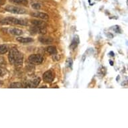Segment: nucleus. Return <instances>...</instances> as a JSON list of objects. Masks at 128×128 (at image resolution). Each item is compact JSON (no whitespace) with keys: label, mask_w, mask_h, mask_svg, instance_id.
Masks as SVG:
<instances>
[{"label":"nucleus","mask_w":128,"mask_h":128,"mask_svg":"<svg viewBox=\"0 0 128 128\" xmlns=\"http://www.w3.org/2000/svg\"><path fill=\"white\" fill-rule=\"evenodd\" d=\"M8 58L11 64L16 66H20L23 64L24 55L17 48H13L9 52Z\"/></svg>","instance_id":"obj_1"},{"label":"nucleus","mask_w":128,"mask_h":128,"mask_svg":"<svg viewBox=\"0 0 128 128\" xmlns=\"http://www.w3.org/2000/svg\"><path fill=\"white\" fill-rule=\"evenodd\" d=\"M0 24L3 25H21V26H26L28 25V21L25 19H18L13 17H6L4 18L0 19Z\"/></svg>","instance_id":"obj_2"},{"label":"nucleus","mask_w":128,"mask_h":128,"mask_svg":"<svg viewBox=\"0 0 128 128\" xmlns=\"http://www.w3.org/2000/svg\"><path fill=\"white\" fill-rule=\"evenodd\" d=\"M5 10L7 12L14 14H25L27 12V10L23 7H18V6H14V5H7Z\"/></svg>","instance_id":"obj_3"},{"label":"nucleus","mask_w":128,"mask_h":128,"mask_svg":"<svg viewBox=\"0 0 128 128\" xmlns=\"http://www.w3.org/2000/svg\"><path fill=\"white\" fill-rule=\"evenodd\" d=\"M44 57L38 54L31 55L28 58L29 62L32 64H40L44 61Z\"/></svg>","instance_id":"obj_4"},{"label":"nucleus","mask_w":128,"mask_h":128,"mask_svg":"<svg viewBox=\"0 0 128 128\" xmlns=\"http://www.w3.org/2000/svg\"><path fill=\"white\" fill-rule=\"evenodd\" d=\"M55 79V74L50 70L46 71L43 74V80L46 83H52Z\"/></svg>","instance_id":"obj_5"},{"label":"nucleus","mask_w":128,"mask_h":128,"mask_svg":"<svg viewBox=\"0 0 128 128\" xmlns=\"http://www.w3.org/2000/svg\"><path fill=\"white\" fill-rule=\"evenodd\" d=\"M31 16L32 17H34V18H39V19H48V15L45 14V13H43V12H34V13H32L31 14Z\"/></svg>","instance_id":"obj_6"},{"label":"nucleus","mask_w":128,"mask_h":128,"mask_svg":"<svg viewBox=\"0 0 128 128\" xmlns=\"http://www.w3.org/2000/svg\"><path fill=\"white\" fill-rule=\"evenodd\" d=\"M79 42H80L79 37H78V35H75L73 37V40H72L71 44V46H70V48L71 50H74L78 46Z\"/></svg>","instance_id":"obj_7"},{"label":"nucleus","mask_w":128,"mask_h":128,"mask_svg":"<svg viewBox=\"0 0 128 128\" xmlns=\"http://www.w3.org/2000/svg\"><path fill=\"white\" fill-rule=\"evenodd\" d=\"M40 78H36L35 79H34L33 81H29L28 83L27 84V87L30 88H36V87H38V85L40 84Z\"/></svg>","instance_id":"obj_8"},{"label":"nucleus","mask_w":128,"mask_h":128,"mask_svg":"<svg viewBox=\"0 0 128 128\" xmlns=\"http://www.w3.org/2000/svg\"><path fill=\"white\" fill-rule=\"evenodd\" d=\"M8 32L12 35H14V36H20L21 34H23V31L21 30L20 29L14 28L9 29Z\"/></svg>","instance_id":"obj_9"},{"label":"nucleus","mask_w":128,"mask_h":128,"mask_svg":"<svg viewBox=\"0 0 128 128\" xmlns=\"http://www.w3.org/2000/svg\"><path fill=\"white\" fill-rule=\"evenodd\" d=\"M39 41L43 44H48L53 42V39L50 37H40L39 38Z\"/></svg>","instance_id":"obj_10"},{"label":"nucleus","mask_w":128,"mask_h":128,"mask_svg":"<svg viewBox=\"0 0 128 128\" xmlns=\"http://www.w3.org/2000/svg\"><path fill=\"white\" fill-rule=\"evenodd\" d=\"M16 40L22 44H27L33 42V39L31 38H26V37H18L16 38Z\"/></svg>","instance_id":"obj_11"},{"label":"nucleus","mask_w":128,"mask_h":128,"mask_svg":"<svg viewBox=\"0 0 128 128\" xmlns=\"http://www.w3.org/2000/svg\"><path fill=\"white\" fill-rule=\"evenodd\" d=\"M11 3L21 5H27L28 4V0H10Z\"/></svg>","instance_id":"obj_12"},{"label":"nucleus","mask_w":128,"mask_h":128,"mask_svg":"<svg viewBox=\"0 0 128 128\" xmlns=\"http://www.w3.org/2000/svg\"><path fill=\"white\" fill-rule=\"evenodd\" d=\"M46 50L47 52L50 54V55H55L57 54V50L56 48L54 46H48V47L46 48Z\"/></svg>","instance_id":"obj_13"},{"label":"nucleus","mask_w":128,"mask_h":128,"mask_svg":"<svg viewBox=\"0 0 128 128\" xmlns=\"http://www.w3.org/2000/svg\"><path fill=\"white\" fill-rule=\"evenodd\" d=\"M9 50L8 46L6 44H1L0 45V55H3L7 52Z\"/></svg>","instance_id":"obj_14"},{"label":"nucleus","mask_w":128,"mask_h":128,"mask_svg":"<svg viewBox=\"0 0 128 128\" xmlns=\"http://www.w3.org/2000/svg\"><path fill=\"white\" fill-rule=\"evenodd\" d=\"M32 24L36 26H45V23L40 20H38V19H34L32 21Z\"/></svg>","instance_id":"obj_15"},{"label":"nucleus","mask_w":128,"mask_h":128,"mask_svg":"<svg viewBox=\"0 0 128 128\" xmlns=\"http://www.w3.org/2000/svg\"><path fill=\"white\" fill-rule=\"evenodd\" d=\"M10 88H15V89H16V88H22L23 87V85L20 83H12L10 84Z\"/></svg>","instance_id":"obj_16"},{"label":"nucleus","mask_w":128,"mask_h":128,"mask_svg":"<svg viewBox=\"0 0 128 128\" xmlns=\"http://www.w3.org/2000/svg\"><path fill=\"white\" fill-rule=\"evenodd\" d=\"M73 60H72L71 58H67V61H66V65H67V67H69V68H71L73 67Z\"/></svg>","instance_id":"obj_17"},{"label":"nucleus","mask_w":128,"mask_h":128,"mask_svg":"<svg viewBox=\"0 0 128 128\" xmlns=\"http://www.w3.org/2000/svg\"><path fill=\"white\" fill-rule=\"evenodd\" d=\"M111 29L115 32H116V33H121V28H120V27L119 26H117L116 25V26H113V27H111Z\"/></svg>","instance_id":"obj_18"},{"label":"nucleus","mask_w":128,"mask_h":128,"mask_svg":"<svg viewBox=\"0 0 128 128\" xmlns=\"http://www.w3.org/2000/svg\"><path fill=\"white\" fill-rule=\"evenodd\" d=\"M32 8L34 9H35V10H40V5L38 3H33L32 5Z\"/></svg>","instance_id":"obj_19"},{"label":"nucleus","mask_w":128,"mask_h":128,"mask_svg":"<svg viewBox=\"0 0 128 128\" xmlns=\"http://www.w3.org/2000/svg\"><path fill=\"white\" fill-rule=\"evenodd\" d=\"M107 36L109 38H112L113 37V35L111 33H108V34H107Z\"/></svg>","instance_id":"obj_20"},{"label":"nucleus","mask_w":128,"mask_h":128,"mask_svg":"<svg viewBox=\"0 0 128 128\" xmlns=\"http://www.w3.org/2000/svg\"><path fill=\"white\" fill-rule=\"evenodd\" d=\"M5 0H0V5H2L5 4Z\"/></svg>","instance_id":"obj_21"},{"label":"nucleus","mask_w":128,"mask_h":128,"mask_svg":"<svg viewBox=\"0 0 128 128\" xmlns=\"http://www.w3.org/2000/svg\"><path fill=\"white\" fill-rule=\"evenodd\" d=\"M3 74V71L2 70V69L0 68V76H2Z\"/></svg>","instance_id":"obj_22"},{"label":"nucleus","mask_w":128,"mask_h":128,"mask_svg":"<svg viewBox=\"0 0 128 128\" xmlns=\"http://www.w3.org/2000/svg\"><path fill=\"white\" fill-rule=\"evenodd\" d=\"M109 55H110V56H114V52H109Z\"/></svg>","instance_id":"obj_23"},{"label":"nucleus","mask_w":128,"mask_h":128,"mask_svg":"<svg viewBox=\"0 0 128 128\" xmlns=\"http://www.w3.org/2000/svg\"><path fill=\"white\" fill-rule=\"evenodd\" d=\"M110 64L111 65V66H113V62L112 61H110Z\"/></svg>","instance_id":"obj_24"}]
</instances>
